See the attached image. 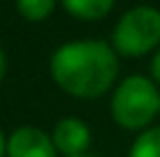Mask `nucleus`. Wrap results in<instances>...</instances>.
<instances>
[{
	"instance_id": "1",
	"label": "nucleus",
	"mask_w": 160,
	"mask_h": 157,
	"mask_svg": "<svg viewBox=\"0 0 160 157\" xmlns=\"http://www.w3.org/2000/svg\"><path fill=\"white\" fill-rule=\"evenodd\" d=\"M49 74L65 95L98 99L107 95L118 79V53L102 39L65 42L51 53Z\"/></svg>"
},
{
	"instance_id": "8",
	"label": "nucleus",
	"mask_w": 160,
	"mask_h": 157,
	"mask_svg": "<svg viewBox=\"0 0 160 157\" xmlns=\"http://www.w3.org/2000/svg\"><path fill=\"white\" fill-rule=\"evenodd\" d=\"M53 9H56V0H16V12L32 23L49 19Z\"/></svg>"
},
{
	"instance_id": "12",
	"label": "nucleus",
	"mask_w": 160,
	"mask_h": 157,
	"mask_svg": "<svg viewBox=\"0 0 160 157\" xmlns=\"http://www.w3.org/2000/svg\"><path fill=\"white\" fill-rule=\"evenodd\" d=\"M79 157H98V155H91V153H86V155H79Z\"/></svg>"
},
{
	"instance_id": "4",
	"label": "nucleus",
	"mask_w": 160,
	"mask_h": 157,
	"mask_svg": "<svg viewBox=\"0 0 160 157\" xmlns=\"http://www.w3.org/2000/svg\"><path fill=\"white\" fill-rule=\"evenodd\" d=\"M5 157H58L53 139L37 125H21L7 136Z\"/></svg>"
},
{
	"instance_id": "11",
	"label": "nucleus",
	"mask_w": 160,
	"mask_h": 157,
	"mask_svg": "<svg viewBox=\"0 0 160 157\" xmlns=\"http://www.w3.org/2000/svg\"><path fill=\"white\" fill-rule=\"evenodd\" d=\"M7 153V136L2 134V129H0V157H5Z\"/></svg>"
},
{
	"instance_id": "10",
	"label": "nucleus",
	"mask_w": 160,
	"mask_h": 157,
	"mask_svg": "<svg viewBox=\"0 0 160 157\" xmlns=\"http://www.w3.org/2000/svg\"><path fill=\"white\" fill-rule=\"evenodd\" d=\"M5 74H7V58H5V51L0 48V83H2Z\"/></svg>"
},
{
	"instance_id": "7",
	"label": "nucleus",
	"mask_w": 160,
	"mask_h": 157,
	"mask_svg": "<svg viewBox=\"0 0 160 157\" xmlns=\"http://www.w3.org/2000/svg\"><path fill=\"white\" fill-rule=\"evenodd\" d=\"M128 157H160V125L146 127L144 132L137 134Z\"/></svg>"
},
{
	"instance_id": "6",
	"label": "nucleus",
	"mask_w": 160,
	"mask_h": 157,
	"mask_svg": "<svg viewBox=\"0 0 160 157\" xmlns=\"http://www.w3.org/2000/svg\"><path fill=\"white\" fill-rule=\"evenodd\" d=\"M63 9L79 21H100L114 9L116 0H60Z\"/></svg>"
},
{
	"instance_id": "9",
	"label": "nucleus",
	"mask_w": 160,
	"mask_h": 157,
	"mask_svg": "<svg viewBox=\"0 0 160 157\" xmlns=\"http://www.w3.org/2000/svg\"><path fill=\"white\" fill-rule=\"evenodd\" d=\"M148 72H151V81L160 88V48L153 53L151 58V65H148Z\"/></svg>"
},
{
	"instance_id": "2",
	"label": "nucleus",
	"mask_w": 160,
	"mask_h": 157,
	"mask_svg": "<svg viewBox=\"0 0 160 157\" xmlns=\"http://www.w3.org/2000/svg\"><path fill=\"white\" fill-rule=\"evenodd\" d=\"M109 113L121 129L137 134L144 132L151 127L156 116H160V88L151 76L132 74L112 90Z\"/></svg>"
},
{
	"instance_id": "3",
	"label": "nucleus",
	"mask_w": 160,
	"mask_h": 157,
	"mask_svg": "<svg viewBox=\"0 0 160 157\" xmlns=\"http://www.w3.org/2000/svg\"><path fill=\"white\" fill-rule=\"evenodd\" d=\"M112 46L123 58H142L160 48V9L137 5L118 19L112 32Z\"/></svg>"
},
{
	"instance_id": "5",
	"label": "nucleus",
	"mask_w": 160,
	"mask_h": 157,
	"mask_svg": "<svg viewBox=\"0 0 160 157\" xmlns=\"http://www.w3.org/2000/svg\"><path fill=\"white\" fill-rule=\"evenodd\" d=\"M51 139H53V145H56L58 155L79 157V155L88 153L93 134H91V127H88L86 120H81L77 116H68V118H60L56 122V127L51 132Z\"/></svg>"
}]
</instances>
